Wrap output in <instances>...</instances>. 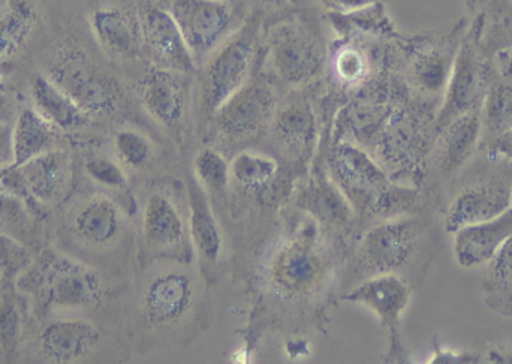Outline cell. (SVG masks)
<instances>
[{
    "label": "cell",
    "mask_w": 512,
    "mask_h": 364,
    "mask_svg": "<svg viewBox=\"0 0 512 364\" xmlns=\"http://www.w3.org/2000/svg\"><path fill=\"white\" fill-rule=\"evenodd\" d=\"M101 50L71 33L54 39L44 74L92 119L116 117L132 108V95Z\"/></svg>",
    "instance_id": "6da1fadb"
},
{
    "label": "cell",
    "mask_w": 512,
    "mask_h": 364,
    "mask_svg": "<svg viewBox=\"0 0 512 364\" xmlns=\"http://www.w3.org/2000/svg\"><path fill=\"white\" fill-rule=\"evenodd\" d=\"M318 6L294 8L262 29V74L276 87L303 90L327 72L328 45Z\"/></svg>",
    "instance_id": "7a4b0ae2"
},
{
    "label": "cell",
    "mask_w": 512,
    "mask_h": 364,
    "mask_svg": "<svg viewBox=\"0 0 512 364\" xmlns=\"http://www.w3.org/2000/svg\"><path fill=\"white\" fill-rule=\"evenodd\" d=\"M468 26V18L462 17L447 26L406 39L400 47V77L403 92L409 99L439 110Z\"/></svg>",
    "instance_id": "3957f363"
},
{
    "label": "cell",
    "mask_w": 512,
    "mask_h": 364,
    "mask_svg": "<svg viewBox=\"0 0 512 364\" xmlns=\"http://www.w3.org/2000/svg\"><path fill=\"white\" fill-rule=\"evenodd\" d=\"M261 38V21L248 17L246 23L198 68V105L206 119L251 80L258 65Z\"/></svg>",
    "instance_id": "277c9868"
},
{
    "label": "cell",
    "mask_w": 512,
    "mask_h": 364,
    "mask_svg": "<svg viewBox=\"0 0 512 364\" xmlns=\"http://www.w3.org/2000/svg\"><path fill=\"white\" fill-rule=\"evenodd\" d=\"M330 270V257L321 240L310 231H301L271 252L265 285L273 296L298 302L316 296L327 284Z\"/></svg>",
    "instance_id": "5b68a950"
},
{
    "label": "cell",
    "mask_w": 512,
    "mask_h": 364,
    "mask_svg": "<svg viewBox=\"0 0 512 364\" xmlns=\"http://www.w3.org/2000/svg\"><path fill=\"white\" fill-rule=\"evenodd\" d=\"M80 5L93 41L114 66L137 72L146 65L138 0H80Z\"/></svg>",
    "instance_id": "8992f818"
},
{
    "label": "cell",
    "mask_w": 512,
    "mask_h": 364,
    "mask_svg": "<svg viewBox=\"0 0 512 364\" xmlns=\"http://www.w3.org/2000/svg\"><path fill=\"white\" fill-rule=\"evenodd\" d=\"M432 222L403 215L370 228L358 249V263L370 276L400 275L432 248ZM402 276V275H400Z\"/></svg>",
    "instance_id": "52a82bcc"
},
{
    "label": "cell",
    "mask_w": 512,
    "mask_h": 364,
    "mask_svg": "<svg viewBox=\"0 0 512 364\" xmlns=\"http://www.w3.org/2000/svg\"><path fill=\"white\" fill-rule=\"evenodd\" d=\"M201 287L189 267L173 264L155 270L141 288V323L155 335L171 333L185 326L200 302Z\"/></svg>",
    "instance_id": "ba28073f"
},
{
    "label": "cell",
    "mask_w": 512,
    "mask_h": 364,
    "mask_svg": "<svg viewBox=\"0 0 512 364\" xmlns=\"http://www.w3.org/2000/svg\"><path fill=\"white\" fill-rule=\"evenodd\" d=\"M161 3L176 20L198 68L248 20L243 0H161Z\"/></svg>",
    "instance_id": "9c48e42d"
},
{
    "label": "cell",
    "mask_w": 512,
    "mask_h": 364,
    "mask_svg": "<svg viewBox=\"0 0 512 364\" xmlns=\"http://www.w3.org/2000/svg\"><path fill=\"white\" fill-rule=\"evenodd\" d=\"M32 290H38L42 305L53 311H83L101 305L107 285L96 270L45 254L26 279Z\"/></svg>",
    "instance_id": "30bf717a"
},
{
    "label": "cell",
    "mask_w": 512,
    "mask_h": 364,
    "mask_svg": "<svg viewBox=\"0 0 512 364\" xmlns=\"http://www.w3.org/2000/svg\"><path fill=\"white\" fill-rule=\"evenodd\" d=\"M489 165L478 171L477 177L465 180L454 192L444 215V228L454 234L466 225L489 221L511 209L512 162H502V167Z\"/></svg>",
    "instance_id": "8fae6325"
},
{
    "label": "cell",
    "mask_w": 512,
    "mask_h": 364,
    "mask_svg": "<svg viewBox=\"0 0 512 364\" xmlns=\"http://www.w3.org/2000/svg\"><path fill=\"white\" fill-rule=\"evenodd\" d=\"M194 75L147 62L135 72L132 92L153 122L171 134H179L191 108Z\"/></svg>",
    "instance_id": "7c38bea8"
},
{
    "label": "cell",
    "mask_w": 512,
    "mask_h": 364,
    "mask_svg": "<svg viewBox=\"0 0 512 364\" xmlns=\"http://www.w3.org/2000/svg\"><path fill=\"white\" fill-rule=\"evenodd\" d=\"M492 66V60L481 50L477 33L468 26L436 113L435 125L438 132L456 117L469 111L481 110Z\"/></svg>",
    "instance_id": "4fadbf2b"
},
{
    "label": "cell",
    "mask_w": 512,
    "mask_h": 364,
    "mask_svg": "<svg viewBox=\"0 0 512 364\" xmlns=\"http://www.w3.org/2000/svg\"><path fill=\"white\" fill-rule=\"evenodd\" d=\"M277 105V87L264 74H256L255 71L251 80L234 93L210 119L216 131L224 137L246 140L270 128Z\"/></svg>",
    "instance_id": "5bb4252c"
},
{
    "label": "cell",
    "mask_w": 512,
    "mask_h": 364,
    "mask_svg": "<svg viewBox=\"0 0 512 364\" xmlns=\"http://www.w3.org/2000/svg\"><path fill=\"white\" fill-rule=\"evenodd\" d=\"M138 3L147 62L183 74H197V62L176 20L161 0H138Z\"/></svg>",
    "instance_id": "9a60e30c"
},
{
    "label": "cell",
    "mask_w": 512,
    "mask_h": 364,
    "mask_svg": "<svg viewBox=\"0 0 512 364\" xmlns=\"http://www.w3.org/2000/svg\"><path fill=\"white\" fill-rule=\"evenodd\" d=\"M481 141V110L469 111L445 125L436 135L429 153L432 173L438 177V182L453 185L477 155Z\"/></svg>",
    "instance_id": "2e32d148"
},
{
    "label": "cell",
    "mask_w": 512,
    "mask_h": 364,
    "mask_svg": "<svg viewBox=\"0 0 512 364\" xmlns=\"http://www.w3.org/2000/svg\"><path fill=\"white\" fill-rule=\"evenodd\" d=\"M412 288L403 276L394 273L370 276L343 300L357 303L372 311L391 333L393 350L400 351L399 327L402 315L411 302Z\"/></svg>",
    "instance_id": "e0dca14e"
},
{
    "label": "cell",
    "mask_w": 512,
    "mask_h": 364,
    "mask_svg": "<svg viewBox=\"0 0 512 364\" xmlns=\"http://www.w3.org/2000/svg\"><path fill=\"white\" fill-rule=\"evenodd\" d=\"M141 234L152 251H179L189 237L185 218L174 198L165 191H153L144 201Z\"/></svg>",
    "instance_id": "ac0fdd59"
},
{
    "label": "cell",
    "mask_w": 512,
    "mask_h": 364,
    "mask_svg": "<svg viewBox=\"0 0 512 364\" xmlns=\"http://www.w3.org/2000/svg\"><path fill=\"white\" fill-rule=\"evenodd\" d=\"M512 237V209L454 233V258L462 269L486 266Z\"/></svg>",
    "instance_id": "d6986e66"
},
{
    "label": "cell",
    "mask_w": 512,
    "mask_h": 364,
    "mask_svg": "<svg viewBox=\"0 0 512 364\" xmlns=\"http://www.w3.org/2000/svg\"><path fill=\"white\" fill-rule=\"evenodd\" d=\"M186 192L189 207V239L198 258L207 266H215L224 252L221 225L210 206L206 189L192 174L186 177Z\"/></svg>",
    "instance_id": "ffe728a7"
},
{
    "label": "cell",
    "mask_w": 512,
    "mask_h": 364,
    "mask_svg": "<svg viewBox=\"0 0 512 364\" xmlns=\"http://www.w3.org/2000/svg\"><path fill=\"white\" fill-rule=\"evenodd\" d=\"M125 228L126 215L122 207L104 195L87 200L72 219L75 236L92 248L116 245Z\"/></svg>",
    "instance_id": "44dd1931"
},
{
    "label": "cell",
    "mask_w": 512,
    "mask_h": 364,
    "mask_svg": "<svg viewBox=\"0 0 512 364\" xmlns=\"http://www.w3.org/2000/svg\"><path fill=\"white\" fill-rule=\"evenodd\" d=\"M277 143L294 155H304L315 144L318 119L312 102L303 96H295L277 105L270 123Z\"/></svg>",
    "instance_id": "7402d4cb"
},
{
    "label": "cell",
    "mask_w": 512,
    "mask_h": 364,
    "mask_svg": "<svg viewBox=\"0 0 512 364\" xmlns=\"http://www.w3.org/2000/svg\"><path fill=\"white\" fill-rule=\"evenodd\" d=\"M101 333L89 321L57 320L41 333V348L45 357L54 363L78 362L89 356L99 344Z\"/></svg>",
    "instance_id": "603a6c76"
},
{
    "label": "cell",
    "mask_w": 512,
    "mask_h": 364,
    "mask_svg": "<svg viewBox=\"0 0 512 364\" xmlns=\"http://www.w3.org/2000/svg\"><path fill=\"white\" fill-rule=\"evenodd\" d=\"M29 92L33 108L59 131H78L92 120L68 93L63 92L42 71L30 77Z\"/></svg>",
    "instance_id": "cb8c5ba5"
},
{
    "label": "cell",
    "mask_w": 512,
    "mask_h": 364,
    "mask_svg": "<svg viewBox=\"0 0 512 364\" xmlns=\"http://www.w3.org/2000/svg\"><path fill=\"white\" fill-rule=\"evenodd\" d=\"M69 158L66 153L53 149L21 165L20 173L30 194L41 204H54L68 188Z\"/></svg>",
    "instance_id": "d4e9b609"
},
{
    "label": "cell",
    "mask_w": 512,
    "mask_h": 364,
    "mask_svg": "<svg viewBox=\"0 0 512 364\" xmlns=\"http://www.w3.org/2000/svg\"><path fill=\"white\" fill-rule=\"evenodd\" d=\"M44 0H6L0 12V63L26 48L42 17Z\"/></svg>",
    "instance_id": "484cf974"
},
{
    "label": "cell",
    "mask_w": 512,
    "mask_h": 364,
    "mask_svg": "<svg viewBox=\"0 0 512 364\" xmlns=\"http://www.w3.org/2000/svg\"><path fill=\"white\" fill-rule=\"evenodd\" d=\"M59 129L54 128L35 108H24L12 125L14 167H21L36 156L54 149Z\"/></svg>",
    "instance_id": "4316f807"
},
{
    "label": "cell",
    "mask_w": 512,
    "mask_h": 364,
    "mask_svg": "<svg viewBox=\"0 0 512 364\" xmlns=\"http://www.w3.org/2000/svg\"><path fill=\"white\" fill-rule=\"evenodd\" d=\"M481 125L483 141L492 140L512 129V78L501 74L495 65L481 104Z\"/></svg>",
    "instance_id": "83f0119b"
},
{
    "label": "cell",
    "mask_w": 512,
    "mask_h": 364,
    "mask_svg": "<svg viewBox=\"0 0 512 364\" xmlns=\"http://www.w3.org/2000/svg\"><path fill=\"white\" fill-rule=\"evenodd\" d=\"M327 71L343 89L363 86L372 74V59L366 48L354 42H339L328 51Z\"/></svg>",
    "instance_id": "f1b7e54d"
},
{
    "label": "cell",
    "mask_w": 512,
    "mask_h": 364,
    "mask_svg": "<svg viewBox=\"0 0 512 364\" xmlns=\"http://www.w3.org/2000/svg\"><path fill=\"white\" fill-rule=\"evenodd\" d=\"M489 264L483 284L484 303L490 311L512 318V237Z\"/></svg>",
    "instance_id": "f546056e"
},
{
    "label": "cell",
    "mask_w": 512,
    "mask_h": 364,
    "mask_svg": "<svg viewBox=\"0 0 512 364\" xmlns=\"http://www.w3.org/2000/svg\"><path fill=\"white\" fill-rule=\"evenodd\" d=\"M114 152L125 170L141 173L155 161L152 141L137 129H120L114 137Z\"/></svg>",
    "instance_id": "4dcf8cb0"
},
{
    "label": "cell",
    "mask_w": 512,
    "mask_h": 364,
    "mask_svg": "<svg viewBox=\"0 0 512 364\" xmlns=\"http://www.w3.org/2000/svg\"><path fill=\"white\" fill-rule=\"evenodd\" d=\"M231 179L246 189L267 185L277 174V162L270 156L256 152H242L231 162Z\"/></svg>",
    "instance_id": "1f68e13d"
},
{
    "label": "cell",
    "mask_w": 512,
    "mask_h": 364,
    "mask_svg": "<svg viewBox=\"0 0 512 364\" xmlns=\"http://www.w3.org/2000/svg\"><path fill=\"white\" fill-rule=\"evenodd\" d=\"M337 165L345 180L361 188H378L385 183L384 173L363 152L354 147H343L340 150Z\"/></svg>",
    "instance_id": "d6a6232c"
},
{
    "label": "cell",
    "mask_w": 512,
    "mask_h": 364,
    "mask_svg": "<svg viewBox=\"0 0 512 364\" xmlns=\"http://www.w3.org/2000/svg\"><path fill=\"white\" fill-rule=\"evenodd\" d=\"M194 176L206 191L222 192L230 185L231 167L221 153L201 149L194 159Z\"/></svg>",
    "instance_id": "836d02e7"
},
{
    "label": "cell",
    "mask_w": 512,
    "mask_h": 364,
    "mask_svg": "<svg viewBox=\"0 0 512 364\" xmlns=\"http://www.w3.org/2000/svg\"><path fill=\"white\" fill-rule=\"evenodd\" d=\"M87 176L102 188L123 191L128 188V174L120 162L105 156H92L84 164Z\"/></svg>",
    "instance_id": "e575fe53"
},
{
    "label": "cell",
    "mask_w": 512,
    "mask_h": 364,
    "mask_svg": "<svg viewBox=\"0 0 512 364\" xmlns=\"http://www.w3.org/2000/svg\"><path fill=\"white\" fill-rule=\"evenodd\" d=\"M32 264L29 252L11 237L0 231V275L14 279Z\"/></svg>",
    "instance_id": "d590c367"
},
{
    "label": "cell",
    "mask_w": 512,
    "mask_h": 364,
    "mask_svg": "<svg viewBox=\"0 0 512 364\" xmlns=\"http://www.w3.org/2000/svg\"><path fill=\"white\" fill-rule=\"evenodd\" d=\"M21 335V317L11 294L0 296V345L3 350L12 351L17 347Z\"/></svg>",
    "instance_id": "8d00e7d4"
},
{
    "label": "cell",
    "mask_w": 512,
    "mask_h": 364,
    "mask_svg": "<svg viewBox=\"0 0 512 364\" xmlns=\"http://www.w3.org/2000/svg\"><path fill=\"white\" fill-rule=\"evenodd\" d=\"M248 17L261 21L262 29L288 15L294 9L292 0H243Z\"/></svg>",
    "instance_id": "74e56055"
},
{
    "label": "cell",
    "mask_w": 512,
    "mask_h": 364,
    "mask_svg": "<svg viewBox=\"0 0 512 364\" xmlns=\"http://www.w3.org/2000/svg\"><path fill=\"white\" fill-rule=\"evenodd\" d=\"M388 0H315V5L325 14L348 15Z\"/></svg>",
    "instance_id": "f35d334b"
},
{
    "label": "cell",
    "mask_w": 512,
    "mask_h": 364,
    "mask_svg": "<svg viewBox=\"0 0 512 364\" xmlns=\"http://www.w3.org/2000/svg\"><path fill=\"white\" fill-rule=\"evenodd\" d=\"M480 150L486 158L512 162V129L492 140L483 141Z\"/></svg>",
    "instance_id": "ab89813d"
},
{
    "label": "cell",
    "mask_w": 512,
    "mask_h": 364,
    "mask_svg": "<svg viewBox=\"0 0 512 364\" xmlns=\"http://www.w3.org/2000/svg\"><path fill=\"white\" fill-rule=\"evenodd\" d=\"M14 164V143H12V125H0V170Z\"/></svg>",
    "instance_id": "60d3db41"
},
{
    "label": "cell",
    "mask_w": 512,
    "mask_h": 364,
    "mask_svg": "<svg viewBox=\"0 0 512 364\" xmlns=\"http://www.w3.org/2000/svg\"><path fill=\"white\" fill-rule=\"evenodd\" d=\"M493 65L498 69L501 74L507 75L512 78V47L507 50L499 51L495 57H493Z\"/></svg>",
    "instance_id": "b9f144b4"
},
{
    "label": "cell",
    "mask_w": 512,
    "mask_h": 364,
    "mask_svg": "<svg viewBox=\"0 0 512 364\" xmlns=\"http://www.w3.org/2000/svg\"><path fill=\"white\" fill-rule=\"evenodd\" d=\"M14 101L8 93L0 92V125L11 123V117L14 116Z\"/></svg>",
    "instance_id": "7bdbcfd3"
},
{
    "label": "cell",
    "mask_w": 512,
    "mask_h": 364,
    "mask_svg": "<svg viewBox=\"0 0 512 364\" xmlns=\"http://www.w3.org/2000/svg\"><path fill=\"white\" fill-rule=\"evenodd\" d=\"M489 360L492 363H512V345L493 347L489 353Z\"/></svg>",
    "instance_id": "ee69618b"
},
{
    "label": "cell",
    "mask_w": 512,
    "mask_h": 364,
    "mask_svg": "<svg viewBox=\"0 0 512 364\" xmlns=\"http://www.w3.org/2000/svg\"><path fill=\"white\" fill-rule=\"evenodd\" d=\"M6 86L5 81H3L2 75H0V92H5Z\"/></svg>",
    "instance_id": "f6af8a7d"
},
{
    "label": "cell",
    "mask_w": 512,
    "mask_h": 364,
    "mask_svg": "<svg viewBox=\"0 0 512 364\" xmlns=\"http://www.w3.org/2000/svg\"><path fill=\"white\" fill-rule=\"evenodd\" d=\"M5 3H6V0H0V6L5 5Z\"/></svg>",
    "instance_id": "bcb514c9"
},
{
    "label": "cell",
    "mask_w": 512,
    "mask_h": 364,
    "mask_svg": "<svg viewBox=\"0 0 512 364\" xmlns=\"http://www.w3.org/2000/svg\"><path fill=\"white\" fill-rule=\"evenodd\" d=\"M228 2H240V0H228Z\"/></svg>",
    "instance_id": "7dc6e473"
},
{
    "label": "cell",
    "mask_w": 512,
    "mask_h": 364,
    "mask_svg": "<svg viewBox=\"0 0 512 364\" xmlns=\"http://www.w3.org/2000/svg\"><path fill=\"white\" fill-rule=\"evenodd\" d=\"M3 6H5V5H3ZM3 6H0V12H2Z\"/></svg>",
    "instance_id": "c3c4849f"
},
{
    "label": "cell",
    "mask_w": 512,
    "mask_h": 364,
    "mask_svg": "<svg viewBox=\"0 0 512 364\" xmlns=\"http://www.w3.org/2000/svg\"><path fill=\"white\" fill-rule=\"evenodd\" d=\"M511 209H512V195H511Z\"/></svg>",
    "instance_id": "681fc988"
},
{
    "label": "cell",
    "mask_w": 512,
    "mask_h": 364,
    "mask_svg": "<svg viewBox=\"0 0 512 364\" xmlns=\"http://www.w3.org/2000/svg\"><path fill=\"white\" fill-rule=\"evenodd\" d=\"M0 276H2V275H0Z\"/></svg>",
    "instance_id": "f907efd6"
}]
</instances>
